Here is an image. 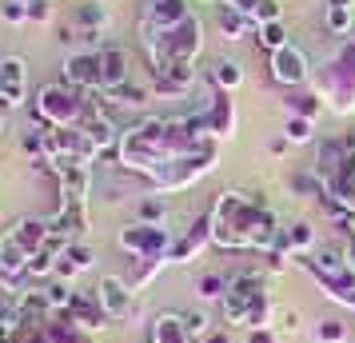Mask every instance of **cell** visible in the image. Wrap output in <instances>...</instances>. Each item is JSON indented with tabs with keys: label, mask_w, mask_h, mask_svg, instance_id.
Instances as JSON below:
<instances>
[{
	"label": "cell",
	"mask_w": 355,
	"mask_h": 343,
	"mask_svg": "<svg viewBox=\"0 0 355 343\" xmlns=\"http://www.w3.org/2000/svg\"><path fill=\"white\" fill-rule=\"evenodd\" d=\"M28 96V68L20 56H0V104L12 112Z\"/></svg>",
	"instance_id": "7c38bea8"
},
{
	"label": "cell",
	"mask_w": 355,
	"mask_h": 343,
	"mask_svg": "<svg viewBox=\"0 0 355 343\" xmlns=\"http://www.w3.org/2000/svg\"><path fill=\"white\" fill-rule=\"evenodd\" d=\"M204 247H211V216H200L192 228H188V236H180L176 244H172V256H168V260L172 263H192Z\"/></svg>",
	"instance_id": "9a60e30c"
},
{
	"label": "cell",
	"mask_w": 355,
	"mask_h": 343,
	"mask_svg": "<svg viewBox=\"0 0 355 343\" xmlns=\"http://www.w3.org/2000/svg\"><path fill=\"white\" fill-rule=\"evenodd\" d=\"M224 4H232V8H240V12H248V17H252V8H256L259 0H224Z\"/></svg>",
	"instance_id": "b9f144b4"
},
{
	"label": "cell",
	"mask_w": 355,
	"mask_h": 343,
	"mask_svg": "<svg viewBox=\"0 0 355 343\" xmlns=\"http://www.w3.org/2000/svg\"><path fill=\"white\" fill-rule=\"evenodd\" d=\"M152 84H156V96H184L196 84V64L192 60H168V64L152 68Z\"/></svg>",
	"instance_id": "5bb4252c"
},
{
	"label": "cell",
	"mask_w": 355,
	"mask_h": 343,
	"mask_svg": "<svg viewBox=\"0 0 355 343\" xmlns=\"http://www.w3.org/2000/svg\"><path fill=\"white\" fill-rule=\"evenodd\" d=\"M208 4H220V0H208Z\"/></svg>",
	"instance_id": "bcb514c9"
},
{
	"label": "cell",
	"mask_w": 355,
	"mask_h": 343,
	"mask_svg": "<svg viewBox=\"0 0 355 343\" xmlns=\"http://www.w3.org/2000/svg\"><path fill=\"white\" fill-rule=\"evenodd\" d=\"M0 20H4V24H28V4H20V0H0Z\"/></svg>",
	"instance_id": "d590c367"
},
{
	"label": "cell",
	"mask_w": 355,
	"mask_h": 343,
	"mask_svg": "<svg viewBox=\"0 0 355 343\" xmlns=\"http://www.w3.org/2000/svg\"><path fill=\"white\" fill-rule=\"evenodd\" d=\"M84 96L92 92H80L72 84H44L33 100V112L44 128H84V120L96 112V104Z\"/></svg>",
	"instance_id": "5b68a950"
},
{
	"label": "cell",
	"mask_w": 355,
	"mask_h": 343,
	"mask_svg": "<svg viewBox=\"0 0 355 343\" xmlns=\"http://www.w3.org/2000/svg\"><path fill=\"white\" fill-rule=\"evenodd\" d=\"M315 343H347V324L343 319H320L315 324Z\"/></svg>",
	"instance_id": "1f68e13d"
},
{
	"label": "cell",
	"mask_w": 355,
	"mask_h": 343,
	"mask_svg": "<svg viewBox=\"0 0 355 343\" xmlns=\"http://www.w3.org/2000/svg\"><path fill=\"white\" fill-rule=\"evenodd\" d=\"M52 17H56L52 0H28V24H52Z\"/></svg>",
	"instance_id": "8d00e7d4"
},
{
	"label": "cell",
	"mask_w": 355,
	"mask_h": 343,
	"mask_svg": "<svg viewBox=\"0 0 355 343\" xmlns=\"http://www.w3.org/2000/svg\"><path fill=\"white\" fill-rule=\"evenodd\" d=\"M140 44H144V56L152 68L168 64V60H192L204 52V24L196 12L172 24V28H140Z\"/></svg>",
	"instance_id": "3957f363"
},
{
	"label": "cell",
	"mask_w": 355,
	"mask_h": 343,
	"mask_svg": "<svg viewBox=\"0 0 355 343\" xmlns=\"http://www.w3.org/2000/svg\"><path fill=\"white\" fill-rule=\"evenodd\" d=\"M352 44H355V40H352Z\"/></svg>",
	"instance_id": "7dc6e473"
},
{
	"label": "cell",
	"mask_w": 355,
	"mask_h": 343,
	"mask_svg": "<svg viewBox=\"0 0 355 343\" xmlns=\"http://www.w3.org/2000/svg\"><path fill=\"white\" fill-rule=\"evenodd\" d=\"M116 244L132 260H164V256H172L176 236H172L168 224H144V220H136L128 228H120V240Z\"/></svg>",
	"instance_id": "8992f818"
},
{
	"label": "cell",
	"mask_w": 355,
	"mask_h": 343,
	"mask_svg": "<svg viewBox=\"0 0 355 343\" xmlns=\"http://www.w3.org/2000/svg\"><path fill=\"white\" fill-rule=\"evenodd\" d=\"M288 140H284V136H275V140H272V144H268V152H272V156H284V152H288Z\"/></svg>",
	"instance_id": "60d3db41"
},
{
	"label": "cell",
	"mask_w": 355,
	"mask_h": 343,
	"mask_svg": "<svg viewBox=\"0 0 355 343\" xmlns=\"http://www.w3.org/2000/svg\"><path fill=\"white\" fill-rule=\"evenodd\" d=\"M96 4H108V0H96Z\"/></svg>",
	"instance_id": "f6af8a7d"
},
{
	"label": "cell",
	"mask_w": 355,
	"mask_h": 343,
	"mask_svg": "<svg viewBox=\"0 0 355 343\" xmlns=\"http://www.w3.org/2000/svg\"><path fill=\"white\" fill-rule=\"evenodd\" d=\"M184 324H188V331H192V340H204V335L216 331V327H211V315L204 308H188L184 311Z\"/></svg>",
	"instance_id": "d6a6232c"
},
{
	"label": "cell",
	"mask_w": 355,
	"mask_h": 343,
	"mask_svg": "<svg viewBox=\"0 0 355 343\" xmlns=\"http://www.w3.org/2000/svg\"><path fill=\"white\" fill-rule=\"evenodd\" d=\"M216 28H220V36H224L227 44H240L248 36H256V20L220 0V4H216Z\"/></svg>",
	"instance_id": "e0dca14e"
},
{
	"label": "cell",
	"mask_w": 355,
	"mask_h": 343,
	"mask_svg": "<svg viewBox=\"0 0 355 343\" xmlns=\"http://www.w3.org/2000/svg\"><path fill=\"white\" fill-rule=\"evenodd\" d=\"M284 140H288L291 148H300V144H311L315 140V120H304V116H288L284 120V132H279Z\"/></svg>",
	"instance_id": "4316f807"
},
{
	"label": "cell",
	"mask_w": 355,
	"mask_h": 343,
	"mask_svg": "<svg viewBox=\"0 0 355 343\" xmlns=\"http://www.w3.org/2000/svg\"><path fill=\"white\" fill-rule=\"evenodd\" d=\"M248 343H279V327H252Z\"/></svg>",
	"instance_id": "74e56055"
},
{
	"label": "cell",
	"mask_w": 355,
	"mask_h": 343,
	"mask_svg": "<svg viewBox=\"0 0 355 343\" xmlns=\"http://www.w3.org/2000/svg\"><path fill=\"white\" fill-rule=\"evenodd\" d=\"M68 315L76 319V324L92 335V331H104V327L112 324L108 315H104V308H100V299H96V292L88 295V292H76V299H72V308H68Z\"/></svg>",
	"instance_id": "d6986e66"
},
{
	"label": "cell",
	"mask_w": 355,
	"mask_h": 343,
	"mask_svg": "<svg viewBox=\"0 0 355 343\" xmlns=\"http://www.w3.org/2000/svg\"><path fill=\"white\" fill-rule=\"evenodd\" d=\"M104 96H108V92H104ZM116 104V108H144L148 100H152V92H148L144 84H124V88H120V92H112V96H108Z\"/></svg>",
	"instance_id": "f546056e"
},
{
	"label": "cell",
	"mask_w": 355,
	"mask_h": 343,
	"mask_svg": "<svg viewBox=\"0 0 355 343\" xmlns=\"http://www.w3.org/2000/svg\"><path fill=\"white\" fill-rule=\"evenodd\" d=\"M88 343H92V340H88Z\"/></svg>",
	"instance_id": "c3c4849f"
},
{
	"label": "cell",
	"mask_w": 355,
	"mask_h": 343,
	"mask_svg": "<svg viewBox=\"0 0 355 343\" xmlns=\"http://www.w3.org/2000/svg\"><path fill=\"white\" fill-rule=\"evenodd\" d=\"M284 104H288V116H304V120H315V116L327 108V104L315 96V92H295V96L284 100Z\"/></svg>",
	"instance_id": "f1b7e54d"
},
{
	"label": "cell",
	"mask_w": 355,
	"mask_h": 343,
	"mask_svg": "<svg viewBox=\"0 0 355 343\" xmlns=\"http://www.w3.org/2000/svg\"><path fill=\"white\" fill-rule=\"evenodd\" d=\"M327 33L331 36L352 33V4H327Z\"/></svg>",
	"instance_id": "4dcf8cb0"
},
{
	"label": "cell",
	"mask_w": 355,
	"mask_h": 343,
	"mask_svg": "<svg viewBox=\"0 0 355 343\" xmlns=\"http://www.w3.org/2000/svg\"><path fill=\"white\" fill-rule=\"evenodd\" d=\"M211 136L204 128L200 116H152L124 128L120 148H116V168L144 176L148 184H156L184 156H192L200 148H208Z\"/></svg>",
	"instance_id": "6da1fadb"
},
{
	"label": "cell",
	"mask_w": 355,
	"mask_h": 343,
	"mask_svg": "<svg viewBox=\"0 0 355 343\" xmlns=\"http://www.w3.org/2000/svg\"><path fill=\"white\" fill-rule=\"evenodd\" d=\"M300 263H304L307 272L315 276V283H323V279H347L355 272L352 256L343 252L339 244H327V247H315V252H307V256H300Z\"/></svg>",
	"instance_id": "30bf717a"
},
{
	"label": "cell",
	"mask_w": 355,
	"mask_h": 343,
	"mask_svg": "<svg viewBox=\"0 0 355 343\" xmlns=\"http://www.w3.org/2000/svg\"><path fill=\"white\" fill-rule=\"evenodd\" d=\"M256 40L263 44L268 52H279V49H288L291 40H288V24L284 20H272V24H259L256 28Z\"/></svg>",
	"instance_id": "83f0119b"
},
{
	"label": "cell",
	"mask_w": 355,
	"mask_h": 343,
	"mask_svg": "<svg viewBox=\"0 0 355 343\" xmlns=\"http://www.w3.org/2000/svg\"><path fill=\"white\" fill-rule=\"evenodd\" d=\"M252 20L259 24H272V20H284V8H279V0H259L256 8H252Z\"/></svg>",
	"instance_id": "e575fe53"
},
{
	"label": "cell",
	"mask_w": 355,
	"mask_h": 343,
	"mask_svg": "<svg viewBox=\"0 0 355 343\" xmlns=\"http://www.w3.org/2000/svg\"><path fill=\"white\" fill-rule=\"evenodd\" d=\"M211 88H224V92H236L243 84V68L240 60H232V56H216V64H211Z\"/></svg>",
	"instance_id": "603a6c76"
},
{
	"label": "cell",
	"mask_w": 355,
	"mask_h": 343,
	"mask_svg": "<svg viewBox=\"0 0 355 343\" xmlns=\"http://www.w3.org/2000/svg\"><path fill=\"white\" fill-rule=\"evenodd\" d=\"M148 343H196L188 324H184V311H160V315L152 319Z\"/></svg>",
	"instance_id": "ac0fdd59"
},
{
	"label": "cell",
	"mask_w": 355,
	"mask_h": 343,
	"mask_svg": "<svg viewBox=\"0 0 355 343\" xmlns=\"http://www.w3.org/2000/svg\"><path fill=\"white\" fill-rule=\"evenodd\" d=\"M76 20L84 24L88 36H104V28H108V8L96 4V0H84L80 8H76Z\"/></svg>",
	"instance_id": "d4e9b609"
},
{
	"label": "cell",
	"mask_w": 355,
	"mask_h": 343,
	"mask_svg": "<svg viewBox=\"0 0 355 343\" xmlns=\"http://www.w3.org/2000/svg\"><path fill=\"white\" fill-rule=\"evenodd\" d=\"M4 132H8V108L0 104V136H4Z\"/></svg>",
	"instance_id": "7bdbcfd3"
},
{
	"label": "cell",
	"mask_w": 355,
	"mask_h": 343,
	"mask_svg": "<svg viewBox=\"0 0 355 343\" xmlns=\"http://www.w3.org/2000/svg\"><path fill=\"white\" fill-rule=\"evenodd\" d=\"M28 260H33V256L20 247V240L12 236V228L0 231V279H8V283L17 288V279L28 276Z\"/></svg>",
	"instance_id": "2e32d148"
},
{
	"label": "cell",
	"mask_w": 355,
	"mask_h": 343,
	"mask_svg": "<svg viewBox=\"0 0 355 343\" xmlns=\"http://www.w3.org/2000/svg\"><path fill=\"white\" fill-rule=\"evenodd\" d=\"M232 288V276H220V272H204V276L196 279V295H200V304H220Z\"/></svg>",
	"instance_id": "cb8c5ba5"
},
{
	"label": "cell",
	"mask_w": 355,
	"mask_h": 343,
	"mask_svg": "<svg viewBox=\"0 0 355 343\" xmlns=\"http://www.w3.org/2000/svg\"><path fill=\"white\" fill-rule=\"evenodd\" d=\"M211 247L220 252H272L279 244V220L256 192L227 188L211 204Z\"/></svg>",
	"instance_id": "7a4b0ae2"
},
{
	"label": "cell",
	"mask_w": 355,
	"mask_h": 343,
	"mask_svg": "<svg viewBox=\"0 0 355 343\" xmlns=\"http://www.w3.org/2000/svg\"><path fill=\"white\" fill-rule=\"evenodd\" d=\"M200 343H232V335H227V327H216L211 335H204Z\"/></svg>",
	"instance_id": "ab89813d"
},
{
	"label": "cell",
	"mask_w": 355,
	"mask_h": 343,
	"mask_svg": "<svg viewBox=\"0 0 355 343\" xmlns=\"http://www.w3.org/2000/svg\"><path fill=\"white\" fill-rule=\"evenodd\" d=\"M284 244H288L291 260H300V256H307V252H315V228L307 224V220H295L291 228H284Z\"/></svg>",
	"instance_id": "7402d4cb"
},
{
	"label": "cell",
	"mask_w": 355,
	"mask_h": 343,
	"mask_svg": "<svg viewBox=\"0 0 355 343\" xmlns=\"http://www.w3.org/2000/svg\"><path fill=\"white\" fill-rule=\"evenodd\" d=\"M92 263H96V252H92V247H84L80 240H76V244L60 256V272H56V276H60V279H76L80 272H88Z\"/></svg>",
	"instance_id": "44dd1931"
},
{
	"label": "cell",
	"mask_w": 355,
	"mask_h": 343,
	"mask_svg": "<svg viewBox=\"0 0 355 343\" xmlns=\"http://www.w3.org/2000/svg\"><path fill=\"white\" fill-rule=\"evenodd\" d=\"M168 263H172L168 256H164V260H132V279H128V283L136 288V295L144 292V288H148V283H152L156 276H160Z\"/></svg>",
	"instance_id": "484cf974"
},
{
	"label": "cell",
	"mask_w": 355,
	"mask_h": 343,
	"mask_svg": "<svg viewBox=\"0 0 355 343\" xmlns=\"http://www.w3.org/2000/svg\"><path fill=\"white\" fill-rule=\"evenodd\" d=\"M96 299L100 308H104V315L112 319V324H120V319H132V311H136V288H132L124 276H100L96 283Z\"/></svg>",
	"instance_id": "9c48e42d"
},
{
	"label": "cell",
	"mask_w": 355,
	"mask_h": 343,
	"mask_svg": "<svg viewBox=\"0 0 355 343\" xmlns=\"http://www.w3.org/2000/svg\"><path fill=\"white\" fill-rule=\"evenodd\" d=\"M331 4H355V0H331Z\"/></svg>",
	"instance_id": "ee69618b"
},
{
	"label": "cell",
	"mask_w": 355,
	"mask_h": 343,
	"mask_svg": "<svg viewBox=\"0 0 355 343\" xmlns=\"http://www.w3.org/2000/svg\"><path fill=\"white\" fill-rule=\"evenodd\" d=\"M60 72H64V84H72V88L100 92V49H72Z\"/></svg>",
	"instance_id": "8fae6325"
},
{
	"label": "cell",
	"mask_w": 355,
	"mask_h": 343,
	"mask_svg": "<svg viewBox=\"0 0 355 343\" xmlns=\"http://www.w3.org/2000/svg\"><path fill=\"white\" fill-rule=\"evenodd\" d=\"M49 231H52L49 220H17V224H12V236L20 240V247H24L28 256H36L40 247L49 244Z\"/></svg>",
	"instance_id": "ffe728a7"
},
{
	"label": "cell",
	"mask_w": 355,
	"mask_h": 343,
	"mask_svg": "<svg viewBox=\"0 0 355 343\" xmlns=\"http://www.w3.org/2000/svg\"><path fill=\"white\" fill-rule=\"evenodd\" d=\"M124 84H132V60L120 44H104L100 49V92H120Z\"/></svg>",
	"instance_id": "4fadbf2b"
},
{
	"label": "cell",
	"mask_w": 355,
	"mask_h": 343,
	"mask_svg": "<svg viewBox=\"0 0 355 343\" xmlns=\"http://www.w3.org/2000/svg\"><path fill=\"white\" fill-rule=\"evenodd\" d=\"M268 72L284 88H304V84H311V60H307V52L300 44H288V49L272 52L268 56Z\"/></svg>",
	"instance_id": "ba28073f"
},
{
	"label": "cell",
	"mask_w": 355,
	"mask_h": 343,
	"mask_svg": "<svg viewBox=\"0 0 355 343\" xmlns=\"http://www.w3.org/2000/svg\"><path fill=\"white\" fill-rule=\"evenodd\" d=\"M279 327H284L288 335H291V331H300V311H284V324H279Z\"/></svg>",
	"instance_id": "f35d334b"
},
{
	"label": "cell",
	"mask_w": 355,
	"mask_h": 343,
	"mask_svg": "<svg viewBox=\"0 0 355 343\" xmlns=\"http://www.w3.org/2000/svg\"><path fill=\"white\" fill-rule=\"evenodd\" d=\"M311 92L339 116L355 112V44H343V49L323 60L315 68V80H311Z\"/></svg>",
	"instance_id": "277c9868"
},
{
	"label": "cell",
	"mask_w": 355,
	"mask_h": 343,
	"mask_svg": "<svg viewBox=\"0 0 355 343\" xmlns=\"http://www.w3.org/2000/svg\"><path fill=\"white\" fill-rule=\"evenodd\" d=\"M140 220L144 224H168V204L160 196H144L140 200Z\"/></svg>",
	"instance_id": "836d02e7"
},
{
	"label": "cell",
	"mask_w": 355,
	"mask_h": 343,
	"mask_svg": "<svg viewBox=\"0 0 355 343\" xmlns=\"http://www.w3.org/2000/svg\"><path fill=\"white\" fill-rule=\"evenodd\" d=\"M196 116L204 120V128H208V136L220 144V140H232L236 136V104H232V92H224V88H216L200 108H196Z\"/></svg>",
	"instance_id": "52a82bcc"
}]
</instances>
